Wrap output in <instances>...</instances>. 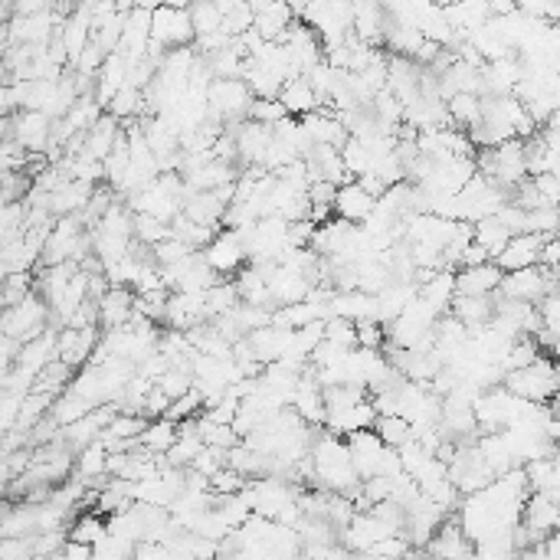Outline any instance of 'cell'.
I'll return each instance as SVG.
<instances>
[{
  "instance_id": "d590c367",
  "label": "cell",
  "mask_w": 560,
  "mask_h": 560,
  "mask_svg": "<svg viewBox=\"0 0 560 560\" xmlns=\"http://www.w3.org/2000/svg\"><path fill=\"white\" fill-rule=\"evenodd\" d=\"M63 560H95V547L69 541V544L63 547Z\"/></svg>"
},
{
  "instance_id": "7c38bea8",
  "label": "cell",
  "mask_w": 560,
  "mask_h": 560,
  "mask_svg": "<svg viewBox=\"0 0 560 560\" xmlns=\"http://www.w3.org/2000/svg\"><path fill=\"white\" fill-rule=\"evenodd\" d=\"M269 289H272V299H276L282 308H289V305L308 302V295L315 292V285L305 272H292V269L276 266V272L269 276Z\"/></svg>"
},
{
  "instance_id": "5bb4252c",
  "label": "cell",
  "mask_w": 560,
  "mask_h": 560,
  "mask_svg": "<svg viewBox=\"0 0 560 560\" xmlns=\"http://www.w3.org/2000/svg\"><path fill=\"white\" fill-rule=\"evenodd\" d=\"M331 318H344V321H354V325H361V321H380V305H377V295H367V292H335V299H331Z\"/></svg>"
},
{
  "instance_id": "484cf974",
  "label": "cell",
  "mask_w": 560,
  "mask_h": 560,
  "mask_svg": "<svg viewBox=\"0 0 560 560\" xmlns=\"http://www.w3.org/2000/svg\"><path fill=\"white\" fill-rule=\"evenodd\" d=\"M511 236L515 233H511L498 217H488L482 223H475V243H479L482 249H488V256L492 259H498V253L511 243Z\"/></svg>"
},
{
  "instance_id": "277c9868",
  "label": "cell",
  "mask_w": 560,
  "mask_h": 560,
  "mask_svg": "<svg viewBox=\"0 0 560 560\" xmlns=\"http://www.w3.org/2000/svg\"><path fill=\"white\" fill-rule=\"evenodd\" d=\"M348 449H351L354 472L361 475V482L377 479V475H384L387 456H390V446H384V439H380L374 430L354 433V436L348 439Z\"/></svg>"
},
{
  "instance_id": "9c48e42d",
  "label": "cell",
  "mask_w": 560,
  "mask_h": 560,
  "mask_svg": "<svg viewBox=\"0 0 560 560\" xmlns=\"http://www.w3.org/2000/svg\"><path fill=\"white\" fill-rule=\"evenodd\" d=\"M230 135L236 138V154H240L243 161L249 164H266L269 158V148H272V138H276V131L266 128V125H259V122H243V125H236Z\"/></svg>"
},
{
  "instance_id": "74e56055",
  "label": "cell",
  "mask_w": 560,
  "mask_h": 560,
  "mask_svg": "<svg viewBox=\"0 0 560 560\" xmlns=\"http://www.w3.org/2000/svg\"><path fill=\"white\" fill-rule=\"evenodd\" d=\"M554 446L560 449V426H557V433H554Z\"/></svg>"
},
{
  "instance_id": "2e32d148",
  "label": "cell",
  "mask_w": 560,
  "mask_h": 560,
  "mask_svg": "<svg viewBox=\"0 0 560 560\" xmlns=\"http://www.w3.org/2000/svg\"><path fill=\"white\" fill-rule=\"evenodd\" d=\"M109 446L102 443H92L79 452V459H76V475H79V482L82 485H95V488H105L109 485Z\"/></svg>"
},
{
  "instance_id": "836d02e7",
  "label": "cell",
  "mask_w": 560,
  "mask_h": 560,
  "mask_svg": "<svg viewBox=\"0 0 560 560\" xmlns=\"http://www.w3.org/2000/svg\"><path fill=\"white\" fill-rule=\"evenodd\" d=\"M541 325H544V331L541 335H547V338H560V289L554 292V295H547V299L541 302Z\"/></svg>"
},
{
  "instance_id": "3957f363",
  "label": "cell",
  "mask_w": 560,
  "mask_h": 560,
  "mask_svg": "<svg viewBox=\"0 0 560 560\" xmlns=\"http://www.w3.org/2000/svg\"><path fill=\"white\" fill-rule=\"evenodd\" d=\"M210 118L213 122H236L243 112H253L256 95L243 79H217L210 86Z\"/></svg>"
},
{
  "instance_id": "d4e9b609",
  "label": "cell",
  "mask_w": 560,
  "mask_h": 560,
  "mask_svg": "<svg viewBox=\"0 0 560 560\" xmlns=\"http://www.w3.org/2000/svg\"><path fill=\"white\" fill-rule=\"evenodd\" d=\"M105 534H109V518H102L99 511H82V515L69 524V541L95 547Z\"/></svg>"
},
{
  "instance_id": "ba28073f",
  "label": "cell",
  "mask_w": 560,
  "mask_h": 560,
  "mask_svg": "<svg viewBox=\"0 0 560 560\" xmlns=\"http://www.w3.org/2000/svg\"><path fill=\"white\" fill-rule=\"evenodd\" d=\"M56 351H59V361L66 367H82V364H92L95 351H99V328H63L59 331V341H56Z\"/></svg>"
},
{
  "instance_id": "4316f807",
  "label": "cell",
  "mask_w": 560,
  "mask_h": 560,
  "mask_svg": "<svg viewBox=\"0 0 560 560\" xmlns=\"http://www.w3.org/2000/svg\"><path fill=\"white\" fill-rule=\"evenodd\" d=\"M374 433L384 439V446L390 449H403L407 443H413V423L403 420V416H377Z\"/></svg>"
},
{
  "instance_id": "6da1fadb",
  "label": "cell",
  "mask_w": 560,
  "mask_h": 560,
  "mask_svg": "<svg viewBox=\"0 0 560 560\" xmlns=\"http://www.w3.org/2000/svg\"><path fill=\"white\" fill-rule=\"evenodd\" d=\"M190 40H197L194 33V17H190V7H174V4H158L151 17V43L161 46V50H184Z\"/></svg>"
},
{
  "instance_id": "8992f818",
  "label": "cell",
  "mask_w": 560,
  "mask_h": 560,
  "mask_svg": "<svg viewBox=\"0 0 560 560\" xmlns=\"http://www.w3.org/2000/svg\"><path fill=\"white\" fill-rule=\"evenodd\" d=\"M544 246H547V236L538 233H521V236H511V243L498 253L495 266L505 272H521V269H534L544 262Z\"/></svg>"
},
{
  "instance_id": "9a60e30c",
  "label": "cell",
  "mask_w": 560,
  "mask_h": 560,
  "mask_svg": "<svg viewBox=\"0 0 560 560\" xmlns=\"http://www.w3.org/2000/svg\"><path fill=\"white\" fill-rule=\"evenodd\" d=\"M521 521L528 524L531 531H538L541 538H551V534L560 531V505L554 502L551 495L534 492L528 502H524V515Z\"/></svg>"
},
{
  "instance_id": "d6986e66",
  "label": "cell",
  "mask_w": 560,
  "mask_h": 560,
  "mask_svg": "<svg viewBox=\"0 0 560 560\" xmlns=\"http://www.w3.org/2000/svg\"><path fill=\"white\" fill-rule=\"evenodd\" d=\"M118 118H112V115H102L99 118V125H95L89 135H86V154L89 158H95V161H109L112 158V151H115V145H118V138L125 135V131H118Z\"/></svg>"
},
{
  "instance_id": "44dd1931",
  "label": "cell",
  "mask_w": 560,
  "mask_h": 560,
  "mask_svg": "<svg viewBox=\"0 0 560 560\" xmlns=\"http://www.w3.org/2000/svg\"><path fill=\"white\" fill-rule=\"evenodd\" d=\"M177 439H181V423L168 420V416H161V420H151L145 436H141V446H145L151 456H168V452L177 446Z\"/></svg>"
},
{
  "instance_id": "7a4b0ae2",
  "label": "cell",
  "mask_w": 560,
  "mask_h": 560,
  "mask_svg": "<svg viewBox=\"0 0 560 560\" xmlns=\"http://www.w3.org/2000/svg\"><path fill=\"white\" fill-rule=\"evenodd\" d=\"M46 312H50V305H46L37 292L27 295L20 305L14 308H4V338H14L20 344H33L40 341L46 331Z\"/></svg>"
},
{
  "instance_id": "52a82bcc",
  "label": "cell",
  "mask_w": 560,
  "mask_h": 560,
  "mask_svg": "<svg viewBox=\"0 0 560 560\" xmlns=\"http://www.w3.org/2000/svg\"><path fill=\"white\" fill-rule=\"evenodd\" d=\"M204 259H207V266L217 272V276H233V272H240L243 262L249 259V249L240 240V233L223 230L217 240L204 249Z\"/></svg>"
},
{
  "instance_id": "ffe728a7",
  "label": "cell",
  "mask_w": 560,
  "mask_h": 560,
  "mask_svg": "<svg viewBox=\"0 0 560 560\" xmlns=\"http://www.w3.org/2000/svg\"><path fill=\"white\" fill-rule=\"evenodd\" d=\"M387 10L377 4H361L354 7V37L364 43H377L380 37H387Z\"/></svg>"
},
{
  "instance_id": "f1b7e54d",
  "label": "cell",
  "mask_w": 560,
  "mask_h": 560,
  "mask_svg": "<svg viewBox=\"0 0 560 560\" xmlns=\"http://www.w3.org/2000/svg\"><path fill=\"white\" fill-rule=\"evenodd\" d=\"M174 230L168 223L154 220V217H141V213H135V240H141L145 246H161L164 240H171Z\"/></svg>"
},
{
  "instance_id": "5b68a950",
  "label": "cell",
  "mask_w": 560,
  "mask_h": 560,
  "mask_svg": "<svg viewBox=\"0 0 560 560\" xmlns=\"http://www.w3.org/2000/svg\"><path fill=\"white\" fill-rule=\"evenodd\" d=\"M7 138H14L23 151L37 154L40 148H50L53 145V118L46 112H17L14 118H7Z\"/></svg>"
},
{
  "instance_id": "8fae6325",
  "label": "cell",
  "mask_w": 560,
  "mask_h": 560,
  "mask_svg": "<svg viewBox=\"0 0 560 560\" xmlns=\"http://www.w3.org/2000/svg\"><path fill=\"white\" fill-rule=\"evenodd\" d=\"M505 272L488 262V266H475V269H459L456 272V292L469 295V299H492L502 289Z\"/></svg>"
},
{
  "instance_id": "30bf717a",
  "label": "cell",
  "mask_w": 560,
  "mask_h": 560,
  "mask_svg": "<svg viewBox=\"0 0 560 560\" xmlns=\"http://www.w3.org/2000/svg\"><path fill=\"white\" fill-rule=\"evenodd\" d=\"M374 210H377V200L367 194L357 181H348L344 187H338V197H335V217L338 220L364 226L367 220H371Z\"/></svg>"
},
{
  "instance_id": "e0dca14e",
  "label": "cell",
  "mask_w": 560,
  "mask_h": 560,
  "mask_svg": "<svg viewBox=\"0 0 560 560\" xmlns=\"http://www.w3.org/2000/svg\"><path fill=\"white\" fill-rule=\"evenodd\" d=\"M279 102L289 109V115L295 118H308V115H315L321 109V99H318V92L312 89V82H308L305 76L299 79H289L282 86V95H279Z\"/></svg>"
},
{
  "instance_id": "8d00e7d4",
  "label": "cell",
  "mask_w": 560,
  "mask_h": 560,
  "mask_svg": "<svg viewBox=\"0 0 560 560\" xmlns=\"http://www.w3.org/2000/svg\"><path fill=\"white\" fill-rule=\"evenodd\" d=\"M364 560H410V554L407 557H364Z\"/></svg>"
},
{
  "instance_id": "e575fe53",
  "label": "cell",
  "mask_w": 560,
  "mask_h": 560,
  "mask_svg": "<svg viewBox=\"0 0 560 560\" xmlns=\"http://www.w3.org/2000/svg\"><path fill=\"white\" fill-rule=\"evenodd\" d=\"M384 341H387V328L380 325V321H361V325H357V348L380 351Z\"/></svg>"
},
{
  "instance_id": "83f0119b",
  "label": "cell",
  "mask_w": 560,
  "mask_h": 560,
  "mask_svg": "<svg viewBox=\"0 0 560 560\" xmlns=\"http://www.w3.org/2000/svg\"><path fill=\"white\" fill-rule=\"evenodd\" d=\"M190 17H194V33L197 40H210L223 33V14L217 4H194L190 7Z\"/></svg>"
},
{
  "instance_id": "cb8c5ba5",
  "label": "cell",
  "mask_w": 560,
  "mask_h": 560,
  "mask_svg": "<svg viewBox=\"0 0 560 560\" xmlns=\"http://www.w3.org/2000/svg\"><path fill=\"white\" fill-rule=\"evenodd\" d=\"M446 109H449L452 125H456L459 131H475L482 125V99L479 95H452V99L446 102Z\"/></svg>"
},
{
  "instance_id": "7402d4cb",
  "label": "cell",
  "mask_w": 560,
  "mask_h": 560,
  "mask_svg": "<svg viewBox=\"0 0 560 560\" xmlns=\"http://www.w3.org/2000/svg\"><path fill=\"white\" fill-rule=\"evenodd\" d=\"M452 318H459L469 331L492 325L495 318V302L492 299H469V295H456L452 302Z\"/></svg>"
},
{
  "instance_id": "d6a6232c",
  "label": "cell",
  "mask_w": 560,
  "mask_h": 560,
  "mask_svg": "<svg viewBox=\"0 0 560 560\" xmlns=\"http://www.w3.org/2000/svg\"><path fill=\"white\" fill-rule=\"evenodd\" d=\"M249 118L259 122V125H266V128H276V125L285 122V118H292V115H289V109H285L279 99H272V102H256L253 112H249Z\"/></svg>"
},
{
  "instance_id": "ac0fdd59",
  "label": "cell",
  "mask_w": 560,
  "mask_h": 560,
  "mask_svg": "<svg viewBox=\"0 0 560 560\" xmlns=\"http://www.w3.org/2000/svg\"><path fill=\"white\" fill-rule=\"evenodd\" d=\"M95 197V184H86V181H66L63 187L50 194V207L56 217H73L76 210H86Z\"/></svg>"
},
{
  "instance_id": "4dcf8cb0",
  "label": "cell",
  "mask_w": 560,
  "mask_h": 560,
  "mask_svg": "<svg viewBox=\"0 0 560 560\" xmlns=\"http://www.w3.org/2000/svg\"><path fill=\"white\" fill-rule=\"evenodd\" d=\"M210 492L213 498H233V495H243L246 492V475H240L236 469L226 466L223 472H217L210 479Z\"/></svg>"
},
{
  "instance_id": "1f68e13d",
  "label": "cell",
  "mask_w": 560,
  "mask_h": 560,
  "mask_svg": "<svg viewBox=\"0 0 560 560\" xmlns=\"http://www.w3.org/2000/svg\"><path fill=\"white\" fill-rule=\"evenodd\" d=\"M325 341L338 344V348L357 351V325L354 321H344V318H328L325 321Z\"/></svg>"
},
{
  "instance_id": "4fadbf2b",
  "label": "cell",
  "mask_w": 560,
  "mask_h": 560,
  "mask_svg": "<svg viewBox=\"0 0 560 560\" xmlns=\"http://www.w3.org/2000/svg\"><path fill=\"white\" fill-rule=\"evenodd\" d=\"M426 554L436 560H469L472 557V541L466 538V531H462L459 518L446 521L443 528L433 534V541L426 544Z\"/></svg>"
},
{
  "instance_id": "f546056e",
  "label": "cell",
  "mask_w": 560,
  "mask_h": 560,
  "mask_svg": "<svg viewBox=\"0 0 560 560\" xmlns=\"http://www.w3.org/2000/svg\"><path fill=\"white\" fill-rule=\"evenodd\" d=\"M141 105H145V95H141L138 89L125 86L122 92L115 95L112 105H109L105 112H109L112 118H118V122H125V118H135V115L141 112Z\"/></svg>"
},
{
  "instance_id": "603a6c76",
  "label": "cell",
  "mask_w": 560,
  "mask_h": 560,
  "mask_svg": "<svg viewBox=\"0 0 560 560\" xmlns=\"http://www.w3.org/2000/svg\"><path fill=\"white\" fill-rule=\"evenodd\" d=\"M456 295H459L456 292V272H446V269L436 272V276L420 289V299L430 302L439 315L452 312V302H456Z\"/></svg>"
}]
</instances>
